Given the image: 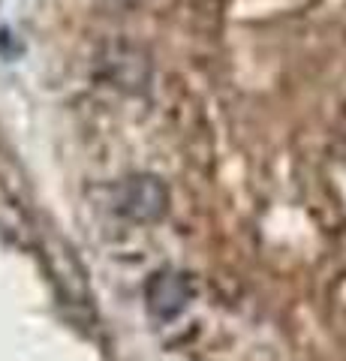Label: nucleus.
<instances>
[{
	"label": "nucleus",
	"mask_w": 346,
	"mask_h": 361,
	"mask_svg": "<svg viewBox=\"0 0 346 361\" xmlns=\"http://www.w3.org/2000/svg\"><path fill=\"white\" fill-rule=\"evenodd\" d=\"M121 211L132 220H157L166 211V187L157 178H130L118 196Z\"/></svg>",
	"instance_id": "1"
},
{
	"label": "nucleus",
	"mask_w": 346,
	"mask_h": 361,
	"mask_svg": "<svg viewBox=\"0 0 346 361\" xmlns=\"http://www.w3.org/2000/svg\"><path fill=\"white\" fill-rule=\"evenodd\" d=\"M148 310L157 316V319H172L178 316L187 301H190V283L181 274H172V271H163V274H154L151 283H148Z\"/></svg>",
	"instance_id": "2"
}]
</instances>
